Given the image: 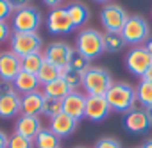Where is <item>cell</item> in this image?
<instances>
[{"label":"cell","instance_id":"cell-4","mask_svg":"<svg viewBox=\"0 0 152 148\" xmlns=\"http://www.w3.org/2000/svg\"><path fill=\"white\" fill-rule=\"evenodd\" d=\"M122 36L125 39L127 45H132V46H138L141 43H145L150 36V27H148V22L143 18V16H129L124 29H122Z\"/></svg>","mask_w":152,"mask_h":148},{"label":"cell","instance_id":"cell-17","mask_svg":"<svg viewBox=\"0 0 152 148\" xmlns=\"http://www.w3.org/2000/svg\"><path fill=\"white\" fill-rule=\"evenodd\" d=\"M43 102H45V95L43 91H32L22 96V114L25 116H38L43 111Z\"/></svg>","mask_w":152,"mask_h":148},{"label":"cell","instance_id":"cell-31","mask_svg":"<svg viewBox=\"0 0 152 148\" xmlns=\"http://www.w3.org/2000/svg\"><path fill=\"white\" fill-rule=\"evenodd\" d=\"M95 148H122V144L113 137H102V139L97 141Z\"/></svg>","mask_w":152,"mask_h":148},{"label":"cell","instance_id":"cell-11","mask_svg":"<svg viewBox=\"0 0 152 148\" xmlns=\"http://www.w3.org/2000/svg\"><path fill=\"white\" fill-rule=\"evenodd\" d=\"M47 27L50 34H68L73 30V23L70 20V15L66 11V7L59 6L50 9L48 18H47Z\"/></svg>","mask_w":152,"mask_h":148},{"label":"cell","instance_id":"cell-30","mask_svg":"<svg viewBox=\"0 0 152 148\" xmlns=\"http://www.w3.org/2000/svg\"><path fill=\"white\" fill-rule=\"evenodd\" d=\"M34 146V141L29 139V137H23L20 134H13L7 141V148H32Z\"/></svg>","mask_w":152,"mask_h":148},{"label":"cell","instance_id":"cell-27","mask_svg":"<svg viewBox=\"0 0 152 148\" xmlns=\"http://www.w3.org/2000/svg\"><path fill=\"white\" fill-rule=\"evenodd\" d=\"M61 112H63V100L45 96L41 114H45L47 118H50V120H52V118H56V116H57V114H61Z\"/></svg>","mask_w":152,"mask_h":148},{"label":"cell","instance_id":"cell-3","mask_svg":"<svg viewBox=\"0 0 152 148\" xmlns=\"http://www.w3.org/2000/svg\"><path fill=\"white\" fill-rule=\"evenodd\" d=\"M111 86H113V79L109 75V71H106L104 68L91 66L83 75V88L86 89L88 95L106 96V93L109 91Z\"/></svg>","mask_w":152,"mask_h":148},{"label":"cell","instance_id":"cell-39","mask_svg":"<svg viewBox=\"0 0 152 148\" xmlns=\"http://www.w3.org/2000/svg\"><path fill=\"white\" fill-rule=\"evenodd\" d=\"M145 46H147V50H148V54H150V57H152V38L147 39V45H145Z\"/></svg>","mask_w":152,"mask_h":148},{"label":"cell","instance_id":"cell-21","mask_svg":"<svg viewBox=\"0 0 152 148\" xmlns=\"http://www.w3.org/2000/svg\"><path fill=\"white\" fill-rule=\"evenodd\" d=\"M70 91H72V89H70V86L64 82L63 77H59V79H56L54 82L43 86V95L48 96V98H59V100H63Z\"/></svg>","mask_w":152,"mask_h":148},{"label":"cell","instance_id":"cell-34","mask_svg":"<svg viewBox=\"0 0 152 148\" xmlns=\"http://www.w3.org/2000/svg\"><path fill=\"white\" fill-rule=\"evenodd\" d=\"M29 2H31V0H7V4L11 6L13 11H18V9H22V7H27Z\"/></svg>","mask_w":152,"mask_h":148},{"label":"cell","instance_id":"cell-25","mask_svg":"<svg viewBox=\"0 0 152 148\" xmlns=\"http://www.w3.org/2000/svg\"><path fill=\"white\" fill-rule=\"evenodd\" d=\"M43 61H45L43 54H39V52L29 54V55L22 57V70L23 71H29V73H34V75H36V73L39 71V68H41V64H43Z\"/></svg>","mask_w":152,"mask_h":148},{"label":"cell","instance_id":"cell-7","mask_svg":"<svg viewBox=\"0 0 152 148\" xmlns=\"http://www.w3.org/2000/svg\"><path fill=\"white\" fill-rule=\"evenodd\" d=\"M127 18H129V15L118 4H111L109 2L100 11V23L106 29V32H122Z\"/></svg>","mask_w":152,"mask_h":148},{"label":"cell","instance_id":"cell-1","mask_svg":"<svg viewBox=\"0 0 152 148\" xmlns=\"http://www.w3.org/2000/svg\"><path fill=\"white\" fill-rule=\"evenodd\" d=\"M106 100L111 107V111L116 112H129L131 109H134L136 104V89L131 84L125 82H113V86L109 88V91L106 93Z\"/></svg>","mask_w":152,"mask_h":148},{"label":"cell","instance_id":"cell-2","mask_svg":"<svg viewBox=\"0 0 152 148\" xmlns=\"http://www.w3.org/2000/svg\"><path fill=\"white\" fill-rule=\"evenodd\" d=\"M75 52H79L81 55L91 59H97L104 54V39L102 32L95 29H84L79 32L77 41H75Z\"/></svg>","mask_w":152,"mask_h":148},{"label":"cell","instance_id":"cell-22","mask_svg":"<svg viewBox=\"0 0 152 148\" xmlns=\"http://www.w3.org/2000/svg\"><path fill=\"white\" fill-rule=\"evenodd\" d=\"M102 39H104V52H109V54H118L127 45L122 32H104Z\"/></svg>","mask_w":152,"mask_h":148},{"label":"cell","instance_id":"cell-18","mask_svg":"<svg viewBox=\"0 0 152 148\" xmlns=\"http://www.w3.org/2000/svg\"><path fill=\"white\" fill-rule=\"evenodd\" d=\"M125 127L131 130V132H145L148 130L150 127V121H148V116L145 112V109H131L127 114H125V120H124Z\"/></svg>","mask_w":152,"mask_h":148},{"label":"cell","instance_id":"cell-9","mask_svg":"<svg viewBox=\"0 0 152 148\" xmlns=\"http://www.w3.org/2000/svg\"><path fill=\"white\" fill-rule=\"evenodd\" d=\"M150 64H152V57H150L147 46H143V45L132 46L125 55V66L136 77H143Z\"/></svg>","mask_w":152,"mask_h":148},{"label":"cell","instance_id":"cell-41","mask_svg":"<svg viewBox=\"0 0 152 148\" xmlns=\"http://www.w3.org/2000/svg\"><path fill=\"white\" fill-rule=\"evenodd\" d=\"M141 148H152V139H148V141H147V143H145Z\"/></svg>","mask_w":152,"mask_h":148},{"label":"cell","instance_id":"cell-20","mask_svg":"<svg viewBox=\"0 0 152 148\" xmlns=\"http://www.w3.org/2000/svg\"><path fill=\"white\" fill-rule=\"evenodd\" d=\"M66 11L70 15V20L73 23V27H83L88 20H90V9L86 4L81 2H72L70 6H66Z\"/></svg>","mask_w":152,"mask_h":148},{"label":"cell","instance_id":"cell-23","mask_svg":"<svg viewBox=\"0 0 152 148\" xmlns=\"http://www.w3.org/2000/svg\"><path fill=\"white\" fill-rule=\"evenodd\" d=\"M36 77H38V81H39V84L45 86V84H50V82H54L56 79L61 77V70L45 59L43 64H41V68H39V71L36 73Z\"/></svg>","mask_w":152,"mask_h":148},{"label":"cell","instance_id":"cell-43","mask_svg":"<svg viewBox=\"0 0 152 148\" xmlns=\"http://www.w3.org/2000/svg\"><path fill=\"white\" fill-rule=\"evenodd\" d=\"M75 148H84V146H75Z\"/></svg>","mask_w":152,"mask_h":148},{"label":"cell","instance_id":"cell-37","mask_svg":"<svg viewBox=\"0 0 152 148\" xmlns=\"http://www.w3.org/2000/svg\"><path fill=\"white\" fill-rule=\"evenodd\" d=\"M43 2H45L50 9H54V7H59V6H61L63 0H43Z\"/></svg>","mask_w":152,"mask_h":148},{"label":"cell","instance_id":"cell-28","mask_svg":"<svg viewBox=\"0 0 152 148\" xmlns=\"http://www.w3.org/2000/svg\"><path fill=\"white\" fill-rule=\"evenodd\" d=\"M70 68L84 75V73L91 68V64H90V59H88V57L81 55L79 52H73V55H72V59H70Z\"/></svg>","mask_w":152,"mask_h":148},{"label":"cell","instance_id":"cell-29","mask_svg":"<svg viewBox=\"0 0 152 148\" xmlns=\"http://www.w3.org/2000/svg\"><path fill=\"white\" fill-rule=\"evenodd\" d=\"M61 77L64 79V82L70 86V89H72V91H75V88H77V86H83V73L72 70L70 66L63 71V75H61Z\"/></svg>","mask_w":152,"mask_h":148},{"label":"cell","instance_id":"cell-36","mask_svg":"<svg viewBox=\"0 0 152 148\" xmlns=\"http://www.w3.org/2000/svg\"><path fill=\"white\" fill-rule=\"evenodd\" d=\"M7 141H9L7 134L4 130H0V148H7Z\"/></svg>","mask_w":152,"mask_h":148},{"label":"cell","instance_id":"cell-12","mask_svg":"<svg viewBox=\"0 0 152 148\" xmlns=\"http://www.w3.org/2000/svg\"><path fill=\"white\" fill-rule=\"evenodd\" d=\"M109 104L106 100V96H95V95H88L86 96V109H84V116L91 121H102L109 116Z\"/></svg>","mask_w":152,"mask_h":148},{"label":"cell","instance_id":"cell-5","mask_svg":"<svg viewBox=\"0 0 152 148\" xmlns=\"http://www.w3.org/2000/svg\"><path fill=\"white\" fill-rule=\"evenodd\" d=\"M41 23V15L36 7L27 6L13 13L11 16V29L13 32H36Z\"/></svg>","mask_w":152,"mask_h":148},{"label":"cell","instance_id":"cell-26","mask_svg":"<svg viewBox=\"0 0 152 148\" xmlns=\"http://www.w3.org/2000/svg\"><path fill=\"white\" fill-rule=\"evenodd\" d=\"M136 98L145 109L150 107L152 105V82H147L141 79L138 84V89H136Z\"/></svg>","mask_w":152,"mask_h":148},{"label":"cell","instance_id":"cell-14","mask_svg":"<svg viewBox=\"0 0 152 148\" xmlns=\"http://www.w3.org/2000/svg\"><path fill=\"white\" fill-rule=\"evenodd\" d=\"M18 112H22V95L13 88L9 93H6L0 98V118L9 120Z\"/></svg>","mask_w":152,"mask_h":148},{"label":"cell","instance_id":"cell-8","mask_svg":"<svg viewBox=\"0 0 152 148\" xmlns=\"http://www.w3.org/2000/svg\"><path fill=\"white\" fill-rule=\"evenodd\" d=\"M73 52H75V50H73L68 43H64V41H54V43H50V45L45 48L43 57H45L48 62H52L54 66H57V68L61 70V75H63V71L70 66V59H72Z\"/></svg>","mask_w":152,"mask_h":148},{"label":"cell","instance_id":"cell-35","mask_svg":"<svg viewBox=\"0 0 152 148\" xmlns=\"http://www.w3.org/2000/svg\"><path fill=\"white\" fill-rule=\"evenodd\" d=\"M13 89V84H7V82H0V98H2L6 93H9Z\"/></svg>","mask_w":152,"mask_h":148},{"label":"cell","instance_id":"cell-32","mask_svg":"<svg viewBox=\"0 0 152 148\" xmlns=\"http://www.w3.org/2000/svg\"><path fill=\"white\" fill-rule=\"evenodd\" d=\"M13 9L7 4V0H0V22H6L9 16H13Z\"/></svg>","mask_w":152,"mask_h":148},{"label":"cell","instance_id":"cell-42","mask_svg":"<svg viewBox=\"0 0 152 148\" xmlns=\"http://www.w3.org/2000/svg\"><path fill=\"white\" fill-rule=\"evenodd\" d=\"M95 2H100V4H109V0H95Z\"/></svg>","mask_w":152,"mask_h":148},{"label":"cell","instance_id":"cell-24","mask_svg":"<svg viewBox=\"0 0 152 148\" xmlns=\"http://www.w3.org/2000/svg\"><path fill=\"white\" fill-rule=\"evenodd\" d=\"M34 144L38 148H59V137L50 130V128H41V132L36 136Z\"/></svg>","mask_w":152,"mask_h":148},{"label":"cell","instance_id":"cell-38","mask_svg":"<svg viewBox=\"0 0 152 148\" xmlns=\"http://www.w3.org/2000/svg\"><path fill=\"white\" fill-rule=\"evenodd\" d=\"M141 79H143V81H147V82H152V64L148 66V70L145 71V75H143Z\"/></svg>","mask_w":152,"mask_h":148},{"label":"cell","instance_id":"cell-15","mask_svg":"<svg viewBox=\"0 0 152 148\" xmlns=\"http://www.w3.org/2000/svg\"><path fill=\"white\" fill-rule=\"evenodd\" d=\"M15 132L34 141L36 136L41 132V121H39L38 116H25V114H22V116L16 120Z\"/></svg>","mask_w":152,"mask_h":148},{"label":"cell","instance_id":"cell-16","mask_svg":"<svg viewBox=\"0 0 152 148\" xmlns=\"http://www.w3.org/2000/svg\"><path fill=\"white\" fill-rule=\"evenodd\" d=\"M75 128H77V120L72 118V116H68V114H64V112H61V114H57L56 118L50 120V130L59 139L73 134Z\"/></svg>","mask_w":152,"mask_h":148},{"label":"cell","instance_id":"cell-40","mask_svg":"<svg viewBox=\"0 0 152 148\" xmlns=\"http://www.w3.org/2000/svg\"><path fill=\"white\" fill-rule=\"evenodd\" d=\"M145 112H147L148 121H150V125H152V105H150V107H147V109H145Z\"/></svg>","mask_w":152,"mask_h":148},{"label":"cell","instance_id":"cell-19","mask_svg":"<svg viewBox=\"0 0 152 148\" xmlns=\"http://www.w3.org/2000/svg\"><path fill=\"white\" fill-rule=\"evenodd\" d=\"M38 86H41L39 81H38V77L34 75V73L23 71V70L18 73L16 79L13 81V88H15V91H18L20 95H27V93L38 91Z\"/></svg>","mask_w":152,"mask_h":148},{"label":"cell","instance_id":"cell-13","mask_svg":"<svg viewBox=\"0 0 152 148\" xmlns=\"http://www.w3.org/2000/svg\"><path fill=\"white\" fill-rule=\"evenodd\" d=\"M84 109H86V95H83V93L70 91L63 98V112L75 118L77 121L84 116Z\"/></svg>","mask_w":152,"mask_h":148},{"label":"cell","instance_id":"cell-33","mask_svg":"<svg viewBox=\"0 0 152 148\" xmlns=\"http://www.w3.org/2000/svg\"><path fill=\"white\" fill-rule=\"evenodd\" d=\"M11 27H9V23L7 22H0V43H4V41H7L9 38H11Z\"/></svg>","mask_w":152,"mask_h":148},{"label":"cell","instance_id":"cell-10","mask_svg":"<svg viewBox=\"0 0 152 148\" xmlns=\"http://www.w3.org/2000/svg\"><path fill=\"white\" fill-rule=\"evenodd\" d=\"M20 71H22V57H18L11 50L0 52V79H2V82L13 84Z\"/></svg>","mask_w":152,"mask_h":148},{"label":"cell","instance_id":"cell-6","mask_svg":"<svg viewBox=\"0 0 152 148\" xmlns=\"http://www.w3.org/2000/svg\"><path fill=\"white\" fill-rule=\"evenodd\" d=\"M9 43L11 52H15L18 57H25L41 50V38L38 32H13Z\"/></svg>","mask_w":152,"mask_h":148}]
</instances>
